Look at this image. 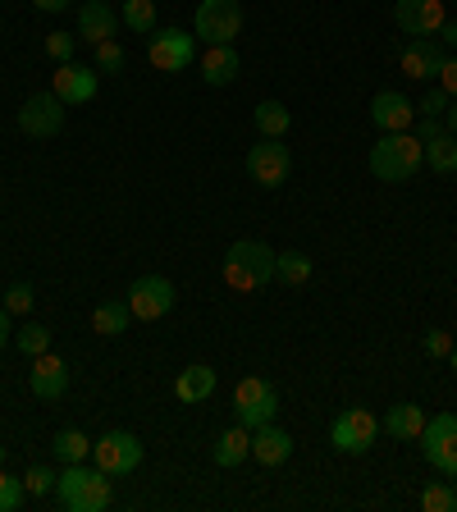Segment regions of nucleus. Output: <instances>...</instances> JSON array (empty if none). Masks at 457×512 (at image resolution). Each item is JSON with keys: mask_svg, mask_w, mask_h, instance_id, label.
<instances>
[{"mask_svg": "<svg viewBox=\"0 0 457 512\" xmlns=\"http://www.w3.org/2000/svg\"><path fill=\"white\" fill-rule=\"evenodd\" d=\"M124 64H128V55H124V46H119V42H101V46H96V64H92L96 74H119Z\"/></svg>", "mask_w": 457, "mask_h": 512, "instance_id": "32", "label": "nucleus"}, {"mask_svg": "<svg viewBox=\"0 0 457 512\" xmlns=\"http://www.w3.org/2000/svg\"><path fill=\"white\" fill-rule=\"evenodd\" d=\"M74 51H78L74 32H51V37H46V55H51L55 64H69V60H74Z\"/></svg>", "mask_w": 457, "mask_h": 512, "instance_id": "34", "label": "nucleus"}, {"mask_svg": "<svg viewBox=\"0 0 457 512\" xmlns=\"http://www.w3.org/2000/svg\"><path fill=\"white\" fill-rule=\"evenodd\" d=\"M192 32L206 46H234V37L243 32V5L238 0H202L192 14Z\"/></svg>", "mask_w": 457, "mask_h": 512, "instance_id": "4", "label": "nucleus"}, {"mask_svg": "<svg viewBox=\"0 0 457 512\" xmlns=\"http://www.w3.org/2000/svg\"><path fill=\"white\" fill-rule=\"evenodd\" d=\"M448 106H453V96H448L444 92V87H430V92L426 96H421V106H416V110H421V115H448Z\"/></svg>", "mask_w": 457, "mask_h": 512, "instance_id": "37", "label": "nucleus"}, {"mask_svg": "<svg viewBox=\"0 0 457 512\" xmlns=\"http://www.w3.org/2000/svg\"><path fill=\"white\" fill-rule=\"evenodd\" d=\"M448 133H453V138H457V101H453V106H448Z\"/></svg>", "mask_w": 457, "mask_h": 512, "instance_id": "44", "label": "nucleus"}, {"mask_svg": "<svg viewBox=\"0 0 457 512\" xmlns=\"http://www.w3.org/2000/svg\"><path fill=\"white\" fill-rule=\"evenodd\" d=\"M270 279H275V252L266 243H256V238H238L224 256V284L234 293H256Z\"/></svg>", "mask_w": 457, "mask_h": 512, "instance_id": "2", "label": "nucleus"}, {"mask_svg": "<svg viewBox=\"0 0 457 512\" xmlns=\"http://www.w3.org/2000/svg\"><path fill=\"white\" fill-rule=\"evenodd\" d=\"M448 362H453V371H457V343H453V352H448Z\"/></svg>", "mask_w": 457, "mask_h": 512, "instance_id": "45", "label": "nucleus"}, {"mask_svg": "<svg viewBox=\"0 0 457 512\" xmlns=\"http://www.w3.org/2000/svg\"><path fill=\"white\" fill-rule=\"evenodd\" d=\"M215 394V371L211 366H183L174 380V398L179 403H206Z\"/></svg>", "mask_w": 457, "mask_h": 512, "instance_id": "22", "label": "nucleus"}, {"mask_svg": "<svg viewBox=\"0 0 457 512\" xmlns=\"http://www.w3.org/2000/svg\"><path fill=\"white\" fill-rule=\"evenodd\" d=\"M275 279H284V284H307L311 279V256L307 252H275Z\"/></svg>", "mask_w": 457, "mask_h": 512, "instance_id": "28", "label": "nucleus"}, {"mask_svg": "<svg viewBox=\"0 0 457 512\" xmlns=\"http://www.w3.org/2000/svg\"><path fill=\"white\" fill-rule=\"evenodd\" d=\"M252 119H256V133H261V138H284L288 128H293V115H288L284 101H261V106L252 110Z\"/></svg>", "mask_w": 457, "mask_h": 512, "instance_id": "25", "label": "nucleus"}, {"mask_svg": "<svg viewBox=\"0 0 457 512\" xmlns=\"http://www.w3.org/2000/svg\"><path fill=\"white\" fill-rule=\"evenodd\" d=\"M439 42H444V46H457V19H444V28H439Z\"/></svg>", "mask_w": 457, "mask_h": 512, "instance_id": "41", "label": "nucleus"}, {"mask_svg": "<svg viewBox=\"0 0 457 512\" xmlns=\"http://www.w3.org/2000/svg\"><path fill=\"white\" fill-rule=\"evenodd\" d=\"M5 343H10V311L0 307V348H5Z\"/></svg>", "mask_w": 457, "mask_h": 512, "instance_id": "43", "label": "nucleus"}, {"mask_svg": "<svg viewBox=\"0 0 457 512\" xmlns=\"http://www.w3.org/2000/svg\"><path fill=\"white\" fill-rule=\"evenodd\" d=\"M92 462L106 471L110 480L128 476V471L142 467V439L128 435V430H106L101 439H92Z\"/></svg>", "mask_w": 457, "mask_h": 512, "instance_id": "6", "label": "nucleus"}, {"mask_svg": "<svg viewBox=\"0 0 457 512\" xmlns=\"http://www.w3.org/2000/svg\"><path fill=\"white\" fill-rule=\"evenodd\" d=\"M51 453L60 462H87L92 458V439H87L83 430H60V435L51 439Z\"/></svg>", "mask_w": 457, "mask_h": 512, "instance_id": "27", "label": "nucleus"}, {"mask_svg": "<svg viewBox=\"0 0 457 512\" xmlns=\"http://www.w3.org/2000/svg\"><path fill=\"white\" fill-rule=\"evenodd\" d=\"M197 69H202V78L211 87H229L238 78V51L234 46H206V55L197 60Z\"/></svg>", "mask_w": 457, "mask_h": 512, "instance_id": "21", "label": "nucleus"}, {"mask_svg": "<svg viewBox=\"0 0 457 512\" xmlns=\"http://www.w3.org/2000/svg\"><path fill=\"white\" fill-rule=\"evenodd\" d=\"M128 320H133V311H128V302H119V298H106V302H96V307H92V330L101 334V339L124 334Z\"/></svg>", "mask_w": 457, "mask_h": 512, "instance_id": "23", "label": "nucleus"}, {"mask_svg": "<svg viewBox=\"0 0 457 512\" xmlns=\"http://www.w3.org/2000/svg\"><path fill=\"white\" fill-rule=\"evenodd\" d=\"M192 51H197V37L183 28H156L147 42V55L160 74H183L192 64Z\"/></svg>", "mask_w": 457, "mask_h": 512, "instance_id": "10", "label": "nucleus"}, {"mask_svg": "<svg viewBox=\"0 0 457 512\" xmlns=\"http://www.w3.org/2000/svg\"><path fill=\"white\" fill-rule=\"evenodd\" d=\"M380 430L389 439H421V430H426V412L416 403H394L389 412H384V421H380Z\"/></svg>", "mask_w": 457, "mask_h": 512, "instance_id": "20", "label": "nucleus"}, {"mask_svg": "<svg viewBox=\"0 0 457 512\" xmlns=\"http://www.w3.org/2000/svg\"><path fill=\"white\" fill-rule=\"evenodd\" d=\"M119 19L133 32L151 37V32H156V0H124V5H119Z\"/></svg>", "mask_w": 457, "mask_h": 512, "instance_id": "29", "label": "nucleus"}, {"mask_svg": "<svg viewBox=\"0 0 457 512\" xmlns=\"http://www.w3.org/2000/svg\"><path fill=\"white\" fill-rule=\"evenodd\" d=\"M421 508H426V512H457L453 480H430L426 490H421Z\"/></svg>", "mask_w": 457, "mask_h": 512, "instance_id": "30", "label": "nucleus"}, {"mask_svg": "<svg viewBox=\"0 0 457 512\" xmlns=\"http://www.w3.org/2000/svg\"><path fill=\"white\" fill-rule=\"evenodd\" d=\"M421 147H426V165L435 174H457V138L453 133H439V138H430V142H421Z\"/></svg>", "mask_w": 457, "mask_h": 512, "instance_id": "26", "label": "nucleus"}, {"mask_svg": "<svg viewBox=\"0 0 457 512\" xmlns=\"http://www.w3.org/2000/svg\"><path fill=\"white\" fill-rule=\"evenodd\" d=\"M439 133H444V119H435V115H421L412 124V138L416 142H430V138H439Z\"/></svg>", "mask_w": 457, "mask_h": 512, "instance_id": "38", "label": "nucleus"}, {"mask_svg": "<svg viewBox=\"0 0 457 512\" xmlns=\"http://www.w3.org/2000/svg\"><path fill=\"white\" fill-rule=\"evenodd\" d=\"M115 32H119V14L110 10L106 0H87L83 10H78V37L92 46L101 42H115Z\"/></svg>", "mask_w": 457, "mask_h": 512, "instance_id": "19", "label": "nucleus"}, {"mask_svg": "<svg viewBox=\"0 0 457 512\" xmlns=\"http://www.w3.org/2000/svg\"><path fill=\"white\" fill-rule=\"evenodd\" d=\"M28 389L42 398V403H55V398H64V389H69V366H64L55 352H42V357H32Z\"/></svg>", "mask_w": 457, "mask_h": 512, "instance_id": "16", "label": "nucleus"}, {"mask_svg": "<svg viewBox=\"0 0 457 512\" xmlns=\"http://www.w3.org/2000/svg\"><path fill=\"white\" fill-rule=\"evenodd\" d=\"M0 467H5V444H0Z\"/></svg>", "mask_w": 457, "mask_h": 512, "instance_id": "46", "label": "nucleus"}, {"mask_svg": "<svg viewBox=\"0 0 457 512\" xmlns=\"http://www.w3.org/2000/svg\"><path fill=\"white\" fill-rule=\"evenodd\" d=\"M375 435H380V421H375L366 407H348V412L334 416V426H330V444L339 448V453H348V458L366 453V448L375 444Z\"/></svg>", "mask_w": 457, "mask_h": 512, "instance_id": "9", "label": "nucleus"}, {"mask_svg": "<svg viewBox=\"0 0 457 512\" xmlns=\"http://www.w3.org/2000/svg\"><path fill=\"white\" fill-rule=\"evenodd\" d=\"M5 311H10V316H28L32 311V284H14L10 293H5Z\"/></svg>", "mask_w": 457, "mask_h": 512, "instance_id": "36", "label": "nucleus"}, {"mask_svg": "<svg viewBox=\"0 0 457 512\" xmlns=\"http://www.w3.org/2000/svg\"><path fill=\"white\" fill-rule=\"evenodd\" d=\"M426 352L430 357H448V352H453V334L448 330H426Z\"/></svg>", "mask_w": 457, "mask_h": 512, "instance_id": "39", "label": "nucleus"}, {"mask_svg": "<svg viewBox=\"0 0 457 512\" xmlns=\"http://www.w3.org/2000/svg\"><path fill=\"white\" fill-rule=\"evenodd\" d=\"M243 458H252V430L247 426L224 430V435L215 439V462H220V467H238Z\"/></svg>", "mask_w": 457, "mask_h": 512, "instance_id": "24", "label": "nucleus"}, {"mask_svg": "<svg viewBox=\"0 0 457 512\" xmlns=\"http://www.w3.org/2000/svg\"><path fill=\"white\" fill-rule=\"evenodd\" d=\"M444 0H398L394 5V23L407 37H430V32L444 28Z\"/></svg>", "mask_w": 457, "mask_h": 512, "instance_id": "14", "label": "nucleus"}, {"mask_svg": "<svg viewBox=\"0 0 457 512\" xmlns=\"http://www.w3.org/2000/svg\"><path fill=\"white\" fill-rule=\"evenodd\" d=\"M55 499L64 503V512H106L115 490H110V476L101 467H87V462H69L60 480H55Z\"/></svg>", "mask_w": 457, "mask_h": 512, "instance_id": "1", "label": "nucleus"}, {"mask_svg": "<svg viewBox=\"0 0 457 512\" xmlns=\"http://www.w3.org/2000/svg\"><path fill=\"white\" fill-rule=\"evenodd\" d=\"M293 170V151L284 147V138H261L252 151H247V174L261 188H279Z\"/></svg>", "mask_w": 457, "mask_h": 512, "instance_id": "11", "label": "nucleus"}, {"mask_svg": "<svg viewBox=\"0 0 457 512\" xmlns=\"http://www.w3.org/2000/svg\"><path fill=\"white\" fill-rule=\"evenodd\" d=\"M51 339H55V334L46 330V325H37V320H28V325L14 334L19 352H28V357H42V352H51Z\"/></svg>", "mask_w": 457, "mask_h": 512, "instance_id": "31", "label": "nucleus"}, {"mask_svg": "<svg viewBox=\"0 0 457 512\" xmlns=\"http://www.w3.org/2000/svg\"><path fill=\"white\" fill-rule=\"evenodd\" d=\"M96 87H101V74L96 69H87V64H60L55 69V78H51V92L60 96L64 106H87L96 96Z\"/></svg>", "mask_w": 457, "mask_h": 512, "instance_id": "13", "label": "nucleus"}, {"mask_svg": "<svg viewBox=\"0 0 457 512\" xmlns=\"http://www.w3.org/2000/svg\"><path fill=\"white\" fill-rule=\"evenodd\" d=\"M453 490H457V471H453Z\"/></svg>", "mask_w": 457, "mask_h": 512, "instance_id": "47", "label": "nucleus"}, {"mask_svg": "<svg viewBox=\"0 0 457 512\" xmlns=\"http://www.w3.org/2000/svg\"><path fill=\"white\" fill-rule=\"evenodd\" d=\"M64 101L55 92H32L28 101L19 106V128L28 133V138H55L64 128Z\"/></svg>", "mask_w": 457, "mask_h": 512, "instance_id": "12", "label": "nucleus"}, {"mask_svg": "<svg viewBox=\"0 0 457 512\" xmlns=\"http://www.w3.org/2000/svg\"><path fill=\"white\" fill-rule=\"evenodd\" d=\"M42 14H60V10H69V0H32Z\"/></svg>", "mask_w": 457, "mask_h": 512, "instance_id": "42", "label": "nucleus"}, {"mask_svg": "<svg viewBox=\"0 0 457 512\" xmlns=\"http://www.w3.org/2000/svg\"><path fill=\"white\" fill-rule=\"evenodd\" d=\"M55 471L51 467H28V476H23V485H28V494H51L55 490Z\"/></svg>", "mask_w": 457, "mask_h": 512, "instance_id": "35", "label": "nucleus"}, {"mask_svg": "<svg viewBox=\"0 0 457 512\" xmlns=\"http://www.w3.org/2000/svg\"><path fill=\"white\" fill-rule=\"evenodd\" d=\"M23 499H28V485H23V476H5V471H0V512H14Z\"/></svg>", "mask_w": 457, "mask_h": 512, "instance_id": "33", "label": "nucleus"}, {"mask_svg": "<svg viewBox=\"0 0 457 512\" xmlns=\"http://www.w3.org/2000/svg\"><path fill=\"white\" fill-rule=\"evenodd\" d=\"M174 298H179V293H174V284L165 275H142V279H133V284H128V293H124L133 320H160V316H170Z\"/></svg>", "mask_w": 457, "mask_h": 512, "instance_id": "7", "label": "nucleus"}, {"mask_svg": "<svg viewBox=\"0 0 457 512\" xmlns=\"http://www.w3.org/2000/svg\"><path fill=\"white\" fill-rule=\"evenodd\" d=\"M252 458L261 462V467H284V462L293 458V435H288V430H279L275 421L256 426L252 430Z\"/></svg>", "mask_w": 457, "mask_h": 512, "instance_id": "18", "label": "nucleus"}, {"mask_svg": "<svg viewBox=\"0 0 457 512\" xmlns=\"http://www.w3.org/2000/svg\"><path fill=\"white\" fill-rule=\"evenodd\" d=\"M371 124L380 128V133H412V124H416V106L407 101L403 92H375V101H371Z\"/></svg>", "mask_w": 457, "mask_h": 512, "instance_id": "15", "label": "nucleus"}, {"mask_svg": "<svg viewBox=\"0 0 457 512\" xmlns=\"http://www.w3.org/2000/svg\"><path fill=\"white\" fill-rule=\"evenodd\" d=\"M371 174L380 183H407L421 165H426V147L412 138V133H384L380 142L371 147Z\"/></svg>", "mask_w": 457, "mask_h": 512, "instance_id": "3", "label": "nucleus"}, {"mask_svg": "<svg viewBox=\"0 0 457 512\" xmlns=\"http://www.w3.org/2000/svg\"><path fill=\"white\" fill-rule=\"evenodd\" d=\"M444 60L448 55H444V42H439V37H412V46L403 51V74L430 83V78H439Z\"/></svg>", "mask_w": 457, "mask_h": 512, "instance_id": "17", "label": "nucleus"}, {"mask_svg": "<svg viewBox=\"0 0 457 512\" xmlns=\"http://www.w3.org/2000/svg\"><path fill=\"white\" fill-rule=\"evenodd\" d=\"M275 412H279V394L266 375L238 380V389H234V421L238 426L256 430V426H266V421H275Z\"/></svg>", "mask_w": 457, "mask_h": 512, "instance_id": "5", "label": "nucleus"}, {"mask_svg": "<svg viewBox=\"0 0 457 512\" xmlns=\"http://www.w3.org/2000/svg\"><path fill=\"white\" fill-rule=\"evenodd\" d=\"M439 87H444V92L457 101V55H453V60H444V69H439Z\"/></svg>", "mask_w": 457, "mask_h": 512, "instance_id": "40", "label": "nucleus"}, {"mask_svg": "<svg viewBox=\"0 0 457 512\" xmlns=\"http://www.w3.org/2000/svg\"><path fill=\"white\" fill-rule=\"evenodd\" d=\"M421 448H426V462L444 476L457 471V412H439L426 416V430H421Z\"/></svg>", "mask_w": 457, "mask_h": 512, "instance_id": "8", "label": "nucleus"}]
</instances>
